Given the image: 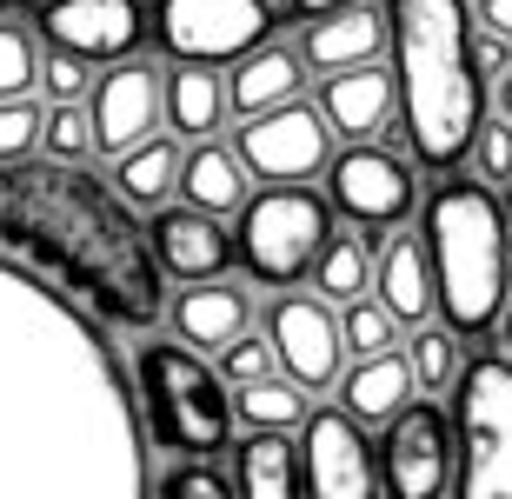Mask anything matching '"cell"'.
<instances>
[{
  "label": "cell",
  "instance_id": "cell-1",
  "mask_svg": "<svg viewBox=\"0 0 512 499\" xmlns=\"http://www.w3.org/2000/svg\"><path fill=\"white\" fill-rule=\"evenodd\" d=\"M0 499H153L114 340L0 253Z\"/></svg>",
  "mask_w": 512,
  "mask_h": 499
},
{
  "label": "cell",
  "instance_id": "cell-2",
  "mask_svg": "<svg viewBox=\"0 0 512 499\" xmlns=\"http://www.w3.org/2000/svg\"><path fill=\"white\" fill-rule=\"evenodd\" d=\"M0 247L47 273L67 300L94 307L107 327H153L167 313L153 233L133 227L127 200L80 167H0Z\"/></svg>",
  "mask_w": 512,
  "mask_h": 499
},
{
  "label": "cell",
  "instance_id": "cell-3",
  "mask_svg": "<svg viewBox=\"0 0 512 499\" xmlns=\"http://www.w3.org/2000/svg\"><path fill=\"white\" fill-rule=\"evenodd\" d=\"M386 20H393V80L413 160L453 173L486 127V67H479L473 14L466 0H393Z\"/></svg>",
  "mask_w": 512,
  "mask_h": 499
},
{
  "label": "cell",
  "instance_id": "cell-4",
  "mask_svg": "<svg viewBox=\"0 0 512 499\" xmlns=\"http://www.w3.org/2000/svg\"><path fill=\"white\" fill-rule=\"evenodd\" d=\"M426 253H433V280H439V307L446 327L459 340L499 327L506 313V273H512V247H506V213H499L486 180H439L426 193Z\"/></svg>",
  "mask_w": 512,
  "mask_h": 499
},
{
  "label": "cell",
  "instance_id": "cell-5",
  "mask_svg": "<svg viewBox=\"0 0 512 499\" xmlns=\"http://www.w3.org/2000/svg\"><path fill=\"white\" fill-rule=\"evenodd\" d=\"M140 406H147L153 440L180 460H213L233 440V393L227 373H213L207 353L187 340H147L133 360Z\"/></svg>",
  "mask_w": 512,
  "mask_h": 499
},
{
  "label": "cell",
  "instance_id": "cell-6",
  "mask_svg": "<svg viewBox=\"0 0 512 499\" xmlns=\"http://www.w3.org/2000/svg\"><path fill=\"white\" fill-rule=\"evenodd\" d=\"M459 499H512V360L486 353L459 373Z\"/></svg>",
  "mask_w": 512,
  "mask_h": 499
},
{
  "label": "cell",
  "instance_id": "cell-7",
  "mask_svg": "<svg viewBox=\"0 0 512 499\" xmlns=\"http://www.w3.org/2000/svg\"><path fill=\"white\" fill-rule=\"evenodd\" d=\"M240 267L260 287H293L300 273H313L326 247V200L313 187H266L240 207Z\"/></svg>",
  "mask_w": 512,
  "mask_h": 499
},
{
  "label": "cell",
  "instance_id": "cell-8",
  "mask_svg": "<svg viewBox=\"0 0 512 499\" xmlns=\"http://www.w3.org/2000/svg\"><path fill=\"white\" fill-rule=\"evenodd\" d=\"M266 0H153V40L173 67H227L266 47Z\"/></svg>",
  "mask_w": 512,
  "mask_h": 499
},
{
  "label": "cell",
  "instance_id": "cell-9",
  "mask_svg": "<svg viewBox=\"0 0 512 499\" xmlns=\"http://www.w3.org/2000/svg\"><path fill=\"white\" fill-rule=\"evenodd\" d=\"M459 426H446L433 400H413L399 420H386L380 440V480L386 499H439L446 493V473L459 466Z\"/></svg>",
  "mask_w": 512,
  "mask_h": 499
},
{
  "label": "cell",
  "instance_id": "cell-10",
  "mask_svg": "<svg viewBox=\"0 0 512 499\" xmlns=\"http://www.w3.org/2000/svg\"><path fill=\"white\" fill-rule=\"evenodd\" d=\"M240 160L253 167V180H273V187H306L313 173L333 167V127L326 114L286 100L273 114H253L240 127Z\"/></svg>",
  "mask_w": 512,
  "mask_h": 499
},
{
  "label": "cell",
  "instance_id": "cell-11",
  "mask_svg": "<svg viewBox=\"0 0 512 499\" xmlns=\"http://www.w3.org/2000/svg\"><path fill=\"white\" fill-rule=\"evenodd\" d=\"M266 340H273V360L286 366V380L306 386V393H326L340 380V353H346V327L326 313L320 293H280L266 307Z\"/></svg>",
  "mask_w": 512,
  "mask_h": 499
},
{
  "label": "cell",
  "instance_id": "cell-12",
  "mask_svg": "<svg viewBox=\"0 0 512 499\" xmlns=\"http://www.w3.org/2000/svg\"><path fill=\"white\" fill-rule=\"evenodd\" d=\"M300 460H306V493L313 499H380L386 493L380 460H373L360 420L340 413V406H326V413L306 420Z\"/></svg>",
  "mask_w": 512,
  "mask_h": 499
},
{
  "label": "cell",
  "instance_id": "cell-13",
  "mask_svg": "<svg viewBox=\"0 0 512 499\" xmlns=\"http://www.w3.org/2000/svg\"><path fill=\"white\" fill-rule=\"evenodd\" d=\"M326 193L333 207L353 220V227H399L406 213L419 207V180L399 154H380V147H353L326 167Z\"/></svg>",
  "mask_w": 512,
  "mask_h": 499
},
{
  "label": "cell",
  "instance_id": "cell-14",
  "mask_svg": "<svg viewBox=\"0 0 512 499\" xmlns=\"http://www.w3.org/2000/svg\"><path fill=\"white\" fill-rule=\"evenodd\" d=\"M40 34L54 54L74 60H133L140 34H147V14L133 0H47L40 7Z\"/></svg>",
  "mask_w": 512,
  "mask_h": 499
},
{
  "label": "cell",
  "instance_id": "cell-15",
  "mask_svg": "<svg viewBox=\"0 0 512 499\" xmlns=\"http://www.w3.org/2000/svg\"><path fill=\"white\" fill-rule=\"evenodd\" d=\"M160 120H167V87H160V74H153L147 60H114V74H100V87H94L100 147L120 160V154H133V147H147Z\"/></svg>",
  "mask_w": 512,
  "mask_h": 499
},
{
  "label": "cell",
  "instance_id": "cell-16",
  "mask_svg": "<svg viewBox=\"0 0 512 499\" xmlns=\"http://www.w3.org/2000/svg\"><path fill=\"white\" fill-rule=\"evenodd\" d=\"M153 253H160V267L173 273V280H187V287H200V280H220L233 260V240L227 227H220V213L207 207H160L153 213Z\"/></svg>",
  "mask_w": 512,
  "mask_h": 499
},
{
  "label": "cell",
  "instance_id": "cell-17",
  "mask_svg": "<svg viewBox=\"0 0 512 499\" xmlns=\"http://www.w3.org/2000/svg\"><path fill=\"white\" fill-rule=\"evenodd\" d=\"M393 87L399 80L386 74L380 60L373 67H346V74H326V87H320V114H326V127L340 140H373V134H386V120H393Z\"/></svg>",
  "mask_w": 512,
  "mask_h": 499
},
{
  "label": "cell",
  "instance_id": "cell-18",
  "mask_svg": "<svg viewBox=\"0 0 512 499\" xmlns=\"http://www.w3.org/2000/svg\"><path fill=\"white\" fill-rule=\"evenodd\" d=\"M373 287H380L386 313H393L399 327H419V320L439 307V280H433V253H426V240H413V233H386L380 260H373Z\"/></svg>",
  "mask_w": 512,
  "mask_h": 499
},
{
  "label": "cell",
  "instance_id": "cell-19",
  "mask_svg": "<svg viewBox=\"0 0 512 499\" xmlns=\"http://www.w3.org/2000/svg\"><path fill=\"white\" fill-rule=\"evenodd\" d=\"M393 34V20L373 14V7H340L326 20H306V47L300 54L320 67V74H346V67H373Z\"/></svg>",
  "mask_w": 512,
  "mask_h": 499
},
{
  "label": "cell",
  "instance_id": "cell-20",
  "mask_svg": "<svg viewBox=\"0 0 512 499\" xmlns=\"http://www.w3.org/2000/svg\"><path fill=\"white\" fill-rule=\"evenodd\" d=\"M247 320H253V307L233 280H200V287H187L173 300V327L200 353H227L233 340H247Z\"/></svg>",
  "mask_w": 512,
  "mask_h": 499
},
{
  "label": "cell",
  "instance_id": "cell-21",
  "mask_svg": "<svg viewBox=\"0 0 512 499\" xmlns=\"http://www.w3.org/2000/svg\"><path fill=\"white\" fill-rule=\"evenodd\" d=\"M300 60L293 47H260V54L233 60V80H227V107L240 120L253 114H273V107H286V100H300Z\"/></svg>",
  "mask_w": 512,
  "mask_h": 499
},
{
  "label": "cell",
  "instance_id": "cell-22",
  "mask_svg": "<svg viewBox=\"0 0 512 499\" xmlns=\"http://www.w3.org/2000/svg\"><path fill=\"white\" fill-rule=\"evenodd\" d=\"M413 360H399V353H366L353 373L340 380V400L353 420H399L406 406H413Z\"/></svg>",
  "mask_w": 512,
  "mask_h": 499
},
{
  "label": "cell",
  "instance_id": "cell-23",
  "mask_svg": "<svg viewBox=\"0 0 512 499\" xmlns=\"http://www.w3.org/2000/svg\"><path fill=\"white\" fill-rule=\"evenodd\" d=\"M233 486H240V499H313L306 493V460L300 446H286V433H253L240 446Z\"/></svg>",
  "mask_w": 512,
  "mask_h": 499
},
{
  "label": "cell",
  "instance_id": "cell-24",
  "mask_svg": "<svg viewBox=\"0 0 512 499\" xmlns=\"http://www.w3.org/2000/svg\"><path fill=\"white\" fill-rule=\"evenodd\" d=\"M247 160H240V147H193L187 160H180V200L187 207H207V213H233L247 207Z\"/></svg>",
  "mask_w": 512,
  "mask_h": 499
},
{
  "label": "cell",
  "instance_id": "cell-25",
  "mask_svg": "<svg viewBox=\"0 0 512 499\" xmlns=\"http://www.w3.org/2000/svg\"><path fill=\"white\" fill-rule=\"evenodd\" d=\"M220 120H227V80L213 67H173L167 74V127L207 140Z\"/></svg>",
  "mask_w": 512,
  "mask_h": 499
},
{
  "label": "cell",
  "instance_id": "cell-26",
  "mask_svg": "<svg viewBox=\"0 0 512 499\" xmlns=\"http://www.w3.org/2000/svg\"><path fill=\"white\" fill-rule=\"evenodd\" d=\"M173 187H180V154H173V140H147V147L120 154L114 193L127 200V207H153V213H160Z\"/></svg>",
  "mask_w": 512,
  "mask_h": 499
},
{
  "label": "cell",
  "instance_id": "cell-27",
  "mask_svg": "<svg viewBox=\"0 0 512 499\" xmlns=\"http://www.w3.org/2000/svg\"><path fill=\"white\" fill-rule=\"evenodd\" d=\"M366 287H373V253H366V240L360 233H326L320 260H313V293L353 307Z\"/></svg>",
  "mask_w": 512,
  "mask_h": 499
},
{
  "label": "cell",
  "instance_id": "cell-28",
  "mask_svg": "<svg viewBox=\"0 0 512 499\" xmlns=\"http://www.w3.org/2000/svg\"><path fill=\"white\" fill-rule=\"evenodd\" d=\"M233 413H240L253 433H293L300 420H313V413H306V386H293V380L240 386V393H233Z\"/></svg>",
  "mask_w": 512,
  "mask_h": 499
},
{
  "label": "cell",
  "instance_id": "cell-29",
  "mask_svg": "<svg viewBox=\"0 0 512 499\" xmlns=\"http://www.w3.org/2000/svg\"><path fill=\"white\" fill-rule=\"evenodd\" d=\"M47 74L40 67V47L20 20H0V100H27V87Z\"/></svg>",
  "mask_w": 512,
  "mask_h": 499
},
{
  "label": "cell",
  "instance_id": "cell-30",
  "mask_svg": "<svg viewBox=\"0 0 512 499\" xmlns=\"http://www.w3.org/2000/svg\"><path fill=\"white\" fill-rule=\"evenodd\" d=\"M100 147V127H94V107H80V100H60L54 114H47V154L80 167V160Z\"/></svg>",
  "mask_w": 512,
  "mask_h": 499
},
{
  "label": "cell",
  "instance_id": "cell-31",
  "mask_svg": "<svg viewBox=\"0 0 512 499\" xmlns=\"http://www.w3.org/2000/svg\"><path fill=\"white\" fill-rule=\"evenodd\" d=\"M413 373L426 393H446V380H459V333L453 327H419L413 333Z\"/></svg>",
  "mask_w": 512,
  "mask_h": 499
},
{
  "label": "cell",
  "instance_id": "cell-32",
  "mask_svg": "<svg viewBox=\"0 0 512 499\" xmlns=\"http://www.w3.org/2000/svg\"><path fill=\"white\" fill-rule=\"evenodd\" d=\"M47 140V114L34 100H0V167H20Z\"/></svg>",
  "mask_w": 512,
  "mask_h": 499
},
{
  "label": "cell",
  "instance_id": "cell-33",
  "mask_svg": "<svg viewBox=\"0 0 512 499\" xmlns=\"http://www.w3.org/2000/svg\"><path fill=\"white\" fill-rule=\"evenodd\" d=\"M153 499H240V486L220 473V466L207 460H187V466H173L167 480L153 486Z\"/></svg>",
  "mask_w": 512,
  "mask_h": 499
},
{
  "label": "cell",
  "instance_id": "cell-34",
  "mask_svg": "<svg viewBox=\"0 0 512 499\" xmlns=\"http://www.w3.org/2000/svg\"><path fill=\"white\" fill-rule=\"evenodd\" d=\"M340 327H346V346L366 360V353H393V327L399 320L386 313V300H353Z\"/></svg>",
  "mask_w": 512,
  "mask_h": 499
},
{
  "label": "cell",
  "instance_id": "cell-35",
  "mask_svg": "<svg viewBox=\"0 0 512 499\" xmlns=\"http://www.w3.org/2000/svg\"><path fill=\"white\" fill-rule=\"evenodd\" d=\"M473 180H486V187H512V120H486L479 127V140H473Z\"/></svg>",
  "mask_w": 512,
  "mask_h": 499
},
{
  "label": "cell",
  "instance_id": "cell-36",
  "mask_svg": "<svg viewBox=\"0 0 512 499\" xmlns=\"http://www.w3.org/2000/svg\"><path fill=\"white\" fill-rule=\"evenodd\" d=\"M273 366H280V360H273V340H253V333H247V340H233L227 353H220V373H227L233 386L273 380Z\"/></svg>",
  "mask_w": 512,
  "mask_h": 499
},
{
  "label": "cell",
  "instance_id": "cell-37",
  "mask_svg": "<svg viewBox=\"0 0 512 499\" xmlns=\"http://www.w3.org/2000/svg\"><path fill=\"white\" fill-rule=\"evenodd\" d=\"M40 80H47V94H54V100H80V94H87V60H74V54H54Z\"/></svg>",
  "mask_w": 512,
  "mask_h": 499
},
{
  "label": "cell",
  "instance_id": "cell-38",
  "mask_svg": "<svg viewBox=\"0 0 512 499\" xmlns=\"http://www.w3.org/2000/svg\"><path fill=\"white\" fill-rule=\"evenodd\" d=\"M479 20H486V34H499L512 47V0H486V14H479Z\"/></svg>",
  "mask_w": 512,
  "mask_h": 499
},
{
  "label": "cell",
  "instance_id": "cell-39",
  "mask_svg": "<svg viewBox=\"0 0 512 499\" xmlns=\"http://www.w3.org/2000/svg\"><path fill=\"white\" fill-rule=\"evenodd\" d=\"M300 20H326V14H340V7H360V0H286Z\"/></svg>",
  "mask_w": 512,
  "mask_h": 499
},
{
  "label": "cell",
  "instance_id": "cell-40",
  "mask_svg": "<svg viewBox=\"0 0 512 499\" xmlns=\"http://www.w3.org/2000/svg\"><path fill=\"white\" fill-rule=\"evenodd\" d=\"M499 114H506V120H512V74H506V80H499Z\"/></svg>",
  "mask_w": 512,
  "mask_h": 499
},
{
  "label": "cell",
  "instance_id": "cell-41",
  "mask_svg": "<svg viewBox=\"0 0 512 499\" xmlns=\"http://www.w3.org/2000/svg\"><path fill=\"white\" fill-rule=\"evenodd\" d=\"M499 340H506V353H512V300H506V313H499Z\"/></svg>",
  "mask_w": 512,
  "mask_h": 499
},
{
  "label": "cell",
  "instance_id": "cell-42",
  "mask_svg": "<svg viewBox=\"0 0 512 499\" xmlns=\"http://www.w3.org/2000/svg\"><path fill=\"white\" fill-rule=\"evenodd\" d=\"M0 14H7V0H0Z\"/></svg>",
  "mask_w": 512,
  "mask_h": 499
},
{
  "label": "cell",
  "instance_id": "cell-43",
  "mask_svg": "<svg viewBox=\"0 0 512 499\" xmlns=\"http://www.w3.org/2000/svg\"><path fill=\"white\" fill-rule=\"evenodd\" d=\"M506 213H512V207H506Z\"/></svg>",
  "mask_w": 512,
  "mask_h": 499
}]
</instances>
